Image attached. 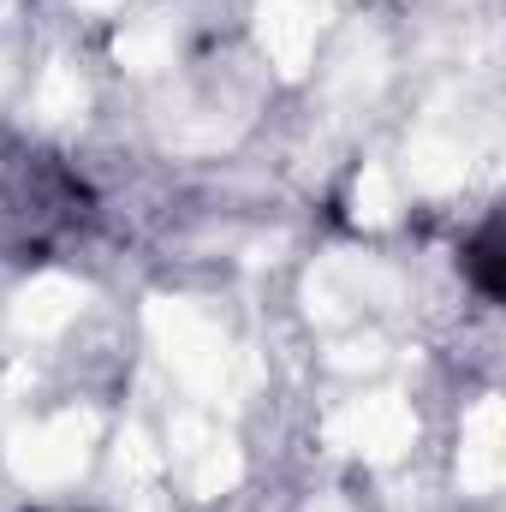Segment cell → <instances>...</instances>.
<instances>
[{
    "mask_svg": "<svg viewBox=\"0 0 506 512\" xmlns=\"http://www.w3.org/2000/svg\"><path fill=\"white\" fill-rule=\"evenodd\" d=\"M471 262H477V268H495V221H489V227H483V239H477V251H471ZM483 292H489V298H495V292H501V286H495V280H489V274H483Z\"/></svg>",
    "mask_w": 506,
    "mask_h": 512,
    "instance_id": "1",
    "label": "cell"
}]
</instances>
